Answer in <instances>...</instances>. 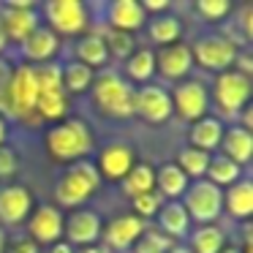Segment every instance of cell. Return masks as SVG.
Returning <instances> with one entry per match:
<instances>
[{"instance_id":"1","label":"cell","mask_w":253,"mask_h":253,"mask_svg":"<svg viewBox=\"0 0 253 253\" xmlns=\"http://www.w3.org/2000/svg\"><path fill=\"white\" fill-rule=\"evenodd\" d=\"M46 153L60 164H77V161H87L93 153V131L84 120L79 117H66L57 126L46 131Z\"/></svg>"},{"instance_id":"2","label":"cell","mask_w":253,"mask_h":253,"mask_svg":"<svg viewBox=\"0 0 253 253\" xmlns=\"http://www.w3.org/2000/svg\"><path fill=\"white\" fill-rule=\"evenodd\" d=\"M93 104L101 115L112 120H131L133 117V87L117 71H101L93 79Z\"/></svg>"},{"instance_id":"3","label":"cell","mask_w":253,"mask_h":253,"mask_svg":"<svg viewBox=\"0 0 253 253\" xmlns=\"http://www.w3.org/2000/svg\"><path fill=\"white\" fill-rule=\"evenodd\" d=\"M101 185V174L95 169V164L90 161H77L66 169V174L60 177V182L55 185V199L60 207L79 210Z\"/></svg>"},{"instance_id":"4","label":"cell","mask_w":253,"mask_h":253,"mask_svg":"<svg viewBox=\"0 0 253 253\" xmlns=\"http://www.w3.org/2000/svg\"><path fill=\"white\" fill-rule=\"evenodd\" d=\"M36 98H39V87H36L33 66H17L6 82V104L8 115L19 117L28 123H39L36 115Z\"/></svg>"},{"instance_id":"5","label":"cell","mask_w":253,"mask_h":253,"mask_svg":"<svg viewBox=\"0 0 253 253\" xmlns=\"http://www.w3.org/2000/svg\"><path fill=\"white\" fill-rule=\"evenodd\" d=\"M182 207L191 220H196L199 226H210L223 212V191L207 180H193L182 193Z\"/></svg>"},{"instance_id":"6","label":"cell","mask_w":253,"mask_h":253,"mask_svg":"<svg viewBox=\"0 0 253 253\" xmlns=\"http://www.w3.org/2000/svg\"><path fill=\"white\" fill-rule=\"evenodd\" d=\"M46 28L60 36H84L90 28V8L79 0H46L44 3Z\"/></svg>"},{"instance_id":"7","label":"cell","mask_w":253,"mask_h":253,"mask_svg":"<svg viewBox=\"0 0 253 253\" xmlns=\"http://www.w3.org/2000/svg\"><path fill=\"white\" fill-rule=\"evenodd\" d=\"M237 55H240L237 44L231 39H226V36H202L191 46L193 66H202L204 71H215V74L231 71Z\"/></svg>"},{"instance_id":"8","label":"cell","mask_w":253,"mask_h":253,"mask_svg":"<svg viewBox=\"0 0 253 253\" xmlns=\"http://www.w3.org/2000/svg\"><path fill=\"white\" fill-rule=\"evenodd\" d=\"M0 22L6 30V39L14 44H25L39 28V8L33 0H6L0 6Z\"/></svg>"},{"instance_id":"9","label":"cell","mask_w":253,"mask_h":253,"mask_svg":"<svg viewBox=\"0 0 253 253\" xmlns=\"http://www.w3.org/2000/svg\"><path fill=\"white\" fill-rule=\"evenodd\" d=\"M171 109L188 123H196L202 117H207L210 112V90L199 79H182L177 82V87L171 90Z\"/></svg>"},{"instance_id":"10","label":"cell","mask_w":253,"mask_h":253,"mask_svg":"<svg viewBox=\"0 0 253 253\" xmlns=\"http://www.w3.org/2000/svg\"><path fill=\"white\" fill-rule=\"evenodd\" d=\"M212 87H215L212 90L215 104H218V109L223 112V115H237V112H242L248 106V101H251V77L234 71V68L218 74Z\"/></svg>"},{"instance_id":"11","label":"cell","mask_w":253,"mask_h":253,"mask_svg":"<svg viewBox=\"0 0 253 253\" xmlns=\"http://www.w3.org/2000/svg\"><path fill=\"white\" fill-rule=\"evenodd\" d=\"M133 115L147 123H166L174 115L169 90H164L161 84H144L133 90Z\"/></svg>"},{"instance_id":"12","label":"cell","mask_w":253,"mask_h":253,"mask_svg":"<svg viewBox=\"0 0 253 253\" xmlns=\"http://www.w3.org/2000/svg\"><path fill=\"white\" fill-rule=\"evenodd\" d=\"M133 166H136V150L126 142L106 144L98 153V161H95L101 180H109V182H123Z\"/></svg>"},{"instance_id":"13","label":"cell","mask_w":253,"mask_h":253,"mask_svg":"<svg viewBox=\"0 0 253 253\" xmlns=\"http://www.w3.org/2000/svg\"><path fill=\"white\" fill-rule=\"evenodd\" d=\"M101 231H104V223L93 210H71V215H66V220H63V237L71 248L95 245Z\"/></svg>"},{"instance_id":"14","label":"cell","mask_w":253,"mask_h":253,"mask_svg":"<svg viewBox=\"0 0 253 253\" xmlns=\"http://www.w3.org/2000/svg\"><path fill=\"white\" fill-rule=\"evenodd\" d=\"M63 220L66 215L55 204H41L28 218V234L36 245H55L63 237Z\"/></svg>"},{"instance_id":"15","label":"cell","mask_w":253,"mask_h":253,"mask_svg":"<svg viewBox=\"0 0 253 253\" xmlns=\"http://www.w3.org/2000/svg\"><path fill=\"white\" fill-rule=\"evenodd\" d=\"M144 229H147V223H144L142 218H136V215H117V218H112L109 223H106L104 229V242H106V251H128V248H133L139 242V237L144 234Z\"/></svg>"},{"instance_id":"16","label":"cell","mask_w":253,"mask_h":253,"mask_svg":"<svg viewBox=\"0 0 253 253\" xmlns=\"http://www.w3.org/2000/svg\"><path fill=\"white\" fill-rule=\"evenodd\" d=\"M33 212V193L25 185H6L0 188V223L19 226Z\"/></svg>"},{"instance_id":"17","label":"cell","mask_w":253,"mask_h":253,"mask_svg":"<svg viewBox=\"0 0 253 253\" xmlns=\"http://www.w3.org/2000/svg\"><path fill=\"white\" fill-rule=\"evenodd\" d=\"M191 68H193V57H191V46L188 44L161 46V49L155 52V71L164 79L182 82V79H188Z\"/></svg>"},{"instance_id":"18","label":"cell","mask_w":253,"mask_h":253,"mask_svg":"<svg viewBox=\"0 0 253 253\" xmlns=\"http://www.w3.org/2000/svg\"><path fill=\"white\" fill-rule=\"evenodd\" d=\"M106 19H109V30H123V33H136L144 28L147 14H144L139 0H115L106 6Z\"/></svg>"},{"instance_id":"19","label":"cell","mask_w":253,"mask_h":253,"mask_svg":"<svg viewBox=\"0 0 253 253\" xmlns=\"http://www.w3.org/2000/svg\"><path fill=\"white\" fill-rule=\"evenodd\" d=\"M57 52H60V39H57L49 28H44V25H39V28L30 33V39L22 44L25 60L36 63V66H41V63H52V57H55Z\"/></svg>"},{"instance_id":"20","label":"cell","mask_w":253,"mask_h":253,"mask_svg":"<svg viewBox=\"0 0 253 253\" xmlns=\"http://www.w3.org/2000/svg\"><path fill=\"white\" fill-rule=\"evenodd\" d=\"M158 231L161 234H166L171 242L174 240H182V237H188V229H191V218H188L185 207H182V202H164L158 210Z\"/></svg>"},{"instance_id":"21","label":"cell","mask_w":253,"mask_h":253,"mask_svg":"<svg viewBox=\"0 0 253 253\" xmlns=\"http://www.w3.org/2000/svg\"><path fill=\"white\" fill-rule=\"evenodd\" d=\"M220 150L229 161H234L237 166H245L253 155V136L251 131H245L242 126H231L223 128V139H220Z\"/></svg>"},{"instance_id":"22","label":"cell","mask_w":253,"mask_h":253,"mask_svg":"<svg viewBox=\"0 0 253 253\" xmlns=\"http://www.w3.org/2000/svg\"><path fill=\"white\" fill-rule=\"evenodd\" d=\"M220 139H223V123L218 117L207 115L191 126V144L188 147H196V150L210 155L212 150L220 147Z\"/></svg>"},{"instance_id":"23","label":"cell","mask_w":253,"mask_h":253,"mask_svg":"<svg viewBox=\"0 0 253 253\" xmlns=\"http://www.w3.org/2000/svg\"><path fill=\"white\" fill-rule=\"evenodd\" d=\"M223 210L237 220H248L253 212V185L251 180H237L223 191Z\"/></svg>"},{"instance_id":"24","label":"cell","mask_w":253,"mask_h":253,"mask_svg":"<svg viewBox=\"0 0 253 253\" xmlns=\"http://www.w3.org/2000/svg\"><path fill=\"white\" fill-rule=\"evenodd\" d=\"M188 185H191V180L177 169V164H164L161 169H155V191L161 199L166 196L169 202H180Z\"/></svg>"},{"instance_id":"25","label":"cell","mask_w":253,"mask_h":253,"mask_svg":"<svg viewBox=\"0 0 253 253\" xmlns=\"http://www.w3.org/2000/svg\"><path fill=\"white\" fill-rule=\"evenodd\" d=\"M77 60L87 68H104L109 63V52H106V44L101 39V33H84L82 39L77 41Z\"/></svg>"},{"instance_id":"26","label":"cell","mask_w":253,"mask_h":253,"mask_svg":"<svg viewBox=\"0 0 253 253\" xmlns=\"http://www.w3.org/2000/svg\"><path fill=\"white\" fill-rule=\"evenodd\" d=\"M60 74H63V93H87L93 87V79H95V71L87 66H82L79 60H68L66 66H60Z\"/></svg>"},{"instance_id":"27","label":"cell","mask_w":253,"mask_h":253,"mask_svg":"<svg viewBox=\"0 0 253 253\" xmlns=\"http://www.w3.org/2000/svg\"><path fill=\"white\" fill-rule=\"evenodd\" d=\"M191 248L193 253H220L226 248V234L220 226L210 223V226H199L191 234Z\"/></svg>"},{"instance_id":"28","label":"cell","mask_w":253,"mask_h":253,"mask_svg":"<svg viewBox=\"0 0 253 253\" xmlns=\"http://www.w3.org/2000/svg\"><path fill=\"white\" fill-rule=\"evenodd\" d=\"M242 174V166H237L234 161H229L226 155H210V164H207V182L223 188V185H234Z\"/></svg>"},{"instance_id":"29","label":"cell","mask_w":253,"mask_h":253,"mask_svg":"<svg viewBox=\"0 0 253 253\" xmlns=\"http://www.w3.org/2000/svg\"><path fill=\"white\" fill-rule=\"evenodd\" d=\"M123 191H126L131 199L155 191V169L150 164H136L126 174V180H123Z\"/></svg>"},{"instance_id":"30","label":"cell","mask_w":253,"mask_h":253,"mask_svg":"<svg viewBox=\"0 0 253 253\" xmlns=\"http://www.w3.org/2000/svg\"><path fill=\"white\" fill-rule=\"evenodd\" d=\"M180 36H182V22L174 14H164V17H155L153 22H150V39L161 46L177 44Z\"/></svg>"},{"instance_id":"31","label":"cell","mask_w":253,"mask_h":253,"mask_svg":"<svg viewBox=\"0 0 253 253\" xmlns=\"http://www.w3.org/2000/svg\"><path fill=\"white\" fill-rule=\"evenodd\" d=\"M126 74L133 82L150 84V79L155 77V52L153 49H136L126 60Z\"/></svg>"},{"instance_id":"32","label":"cell","mask_w":253,"mask_h":253,"mask_svg":"<svg viewBox=\"0 0 253 253\" xmlns=\"http://www.w3.org/2000/svg\"><path fill=\"white\" fill-rule=\"evenodd\" d=\"M207 164H210V155L202 153V150H196V147H182L180 155H177V169H180L188 180H204Z\"/></svg>"},{"instance_id":"33","label":"cell","mask_w":253,"mask_h":253,"mask_svg":"<svg viewBox=\"0 0 253 253\" xmlns=\"http://www.w3.org/2000/svg\"><path fill=\"white\" fill-rule=\"evenodd\" d=\"M36 115L39 120H63L68 115V98L63 90L55 93H41L36 98Z\"/></svg>"},{"instance_id":"34","label":"cell","mask_w":253,"mask_h":253,"mask_svg":"<svg viewBox=\"0 0 253 253\" xmlns=\"http://www.w3.org/2000/svg\"><path fill=\"white\" fill-rule=\"evenodd\" d=\"M104 44L109 57H117V60H128V57L136 52V41H133L131 33H123V30H106L104 36Z\"/></svg>"},{"instance_id":"35","label":"cell","mask_w":253,"mask_h":253,"mask_svg":"<svg viewBox=\"0 0 253 253\" xmlns=\"http://www.w3.org/2000/svg\"><path fill=\"white\" fill-rule=\"evenodd\" d=\"M33 77H36L39 95L63 90V74H60V66H57V63H41V66H33Z\"/></svg>"},{"instance_id":"36","label":"cell","mask_w":253,"mask_h":253,"mask_svg":"<svg viewBox=\"0 0 253 253\" xmlns=\"http://www.w3.org/2000/svg\"><path fill=\"white\" fill-rule=\"evenodd\" d=\"M171 245H174V242H171L166 234L144 229V234L139 237V242L133 245V253H166Z\"/></svg>"},{"instance_id":"37","label":"cell","mask_w":253,"mask_h":253,"mask_svg":"<svg viewBox=\"0 0 253 253\" xmlns=\"http://www.w3.org/2000/svg\"><path fill=\"white\" fill-rule=\"evenodd\" d=\"M196 14L204 19V22H220L223 17L231 14V3L229 0H199Z\"/></svg>"},{"instance_id":"38","label":"cell","mask_w":253,"mask_h":253,"mask_svg":"<svg viewBox=\"0 0 253 253\" xmlns=\"http://www.w3.org/2000/svg\"><path fill=\"white\" fill-rule=\"evenodd\" d=\"M161 204H164V199L158 196V191H150V193H142V196L133 199V215L136 218H155L161 210Z\"/></svg>"},{"instance_id":"39","label":"cell","mask_w":253,"mask_h":253,"mask_svg":"<svg viewBox=\"0 0 253 253\" xmlns=\"http://www.w3.org/2000/svg\"><path fill=\"white\" fill-rule=\"evenodd\" d=\"M17 171H19V155L14 153L11 147L0 144V180H6V177H14Z\"/></svg>"},{"instance_id":"40","label":"cell","mask_w":253,"mask_h":253,"mask_svg":"<svg viewBox=\"0 0 253 253\" xmlns=\"http://www.w3.org/2000/svg\"><path fill=\"white\" fill-rule=\"evenodd\" d=\"M6 253H39V245L30 237H17L11 240V245H6Z\"/></svg>"},{"instance_id":"41","label":"cell","mask_w":253,"mask_h":253,"mask_svg":"<svg viewBox=\"0 0 253 253\" xmlns=\"http://www.w3.org/2000/svg\"><path fill=\"white\" fill-rule=\"evenodd\" d=\"M142 8H144V14H164V11H169V3L166 0H144Z\"/></svg>"},{"instance_id":"42","label":"cell","mask_w":253,"mask_h":253,"mask_svg":"<svg viewBox=\"0 0 253 253\" xmlns=\"http://www.w3.org/2000/svg\"><path fill=\"white\" fill-rule=\"evenodd\" d=\"M251 11L253 8L251 6H245L240 11V25H242V30H245V39H251V33H253V22H251Z\"/></svg>"},{"instance_id":"43","label":"cell","mask_w":253,"mask_h":253,"mask_svg":"<svg viewBox=\"0 0 253 253\" xmlns=\"http://www.w3.org/2000/svg\"><path fill=\"white\" fill-rule=\"evenodd\" d=\"M52 248V253H77V251H74V248L71 245H68V242L66 240H60V242H55V245H49Z\"/></svg>"},{"instance_id":"44","label":"cell","mask_w":253,"mask_h":253,"mask_svg":"<svg viewBox=\"0 0 253 253\" xmlns=\"http://www.w3.org/2000/svg\"><path fill=\"white\" fill-rule=\"evenodd\" d=\"M8 49V39H6V30H3V22H0V55Z\"/></svg>"},{"instance_id":"45","label":"cell","mask_w":253,"mask_h":253,"mask_svg":"<svg viewBox=\"0 0 253 253\" xmlns=\"http://www.w3.org/2000/svg\"><path fill=\"white\" fill-rule=\"evenodd\" d=\"M6 133H8V128H6V117L0 115V144L6 142Z\"/></svg>"},{"instance_id":"46","label":"cell","mask_w":253,"mask_h":253,"mask_svg":"<svg viewBox=\"0 0 253 253\" xmlns=\"http://www.w3.org/2000/svg\"><path fill=\"white\" fill-rule=\"evenodd\" d=\"M79 253H109L106 248H101V245H90V248H82Z\"/></svg>"},{"instance_id":"47","label":"cell","mask_w":253,"mask_h":253,"mask_svg":"<svg viewBox=\"0 0 253 253\" xmlns=\"http://www.w3.org/2000/svg\"><path fill=\"white\" fill-rule=\"evenodd\" d=\"M166 253H193V251H191V248H188V245H171V248H169V251H166Z\"/></svg>"},{"instance_id":"48","label":"cell","mask_w":253,"mask_h":253,"mask_svg":"<svg viewBox=\"0 0 253 253\" xmlns=\"http://www.w3.org/2000/svg\"><path fill=\"white\" fill-rule=\"evenodd\" d=\"M6 245H8V237L3 231V226H0V253H6Z\"/></svg>"},{"instance_id":"49","label":"cell","mask_w":253,"mask_h":253,"mask_svg":"<svg viewBox=\"0 0 253 253\" xmlns=\"http://www.w3.org/2000/svg\"><path fill=\"white\" fill-rule=\"evenodd\" d=\"M220 253H240V251H237V248H223Z\"/></svg>"}]
</instances>
